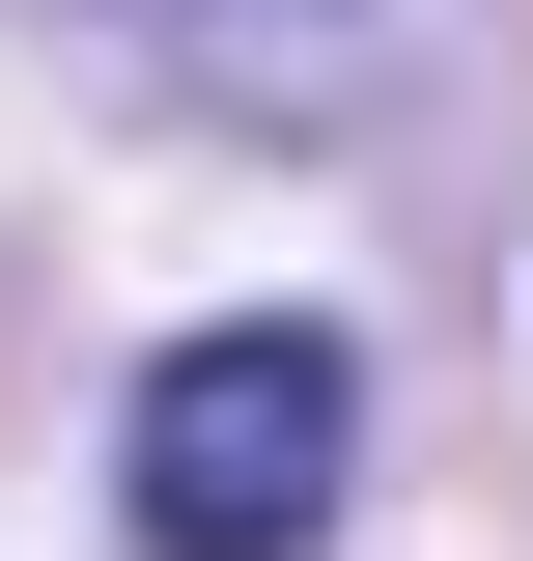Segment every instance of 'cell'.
Returning <instances> with one entry per match:
<instances>
[{"label": "cell", "instance_id": "cell-1", "mask_svg": "<svg viewBox=\"0 0 533 561\" xmlns=\"http://www.w3.org/2000/svg\"><path fill=\"white\" fill-rule=\"evenodd\" d=\"M337 449H365V365H337L309 309L169 337V365H140V421H113L140 561H309V534H337Z\"/></svg>", "mask_w": 533, "mask_h": 561}]
</instances>
